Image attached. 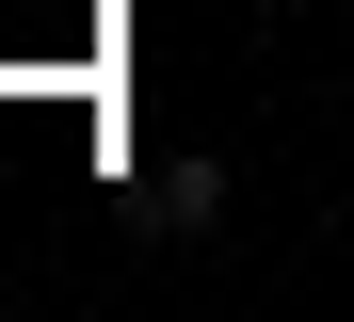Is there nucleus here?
Here are the masks:
<instances>
[{
    "label": "nucleus",
    "instance_id": "1",
    "mask_svg": "<svg viewBox=\"0 0 354 322\" xmlns=\"http://www.w3.org/2000/svg\"><path fill=\"white\" fill-rule=\"evenodd\" d=\"M225 226V161L194 145V161H161V193H145V242H209Z\"/></svg>",
    "mask_w": 354,
    "mask_h": 322
}]
</instances>
